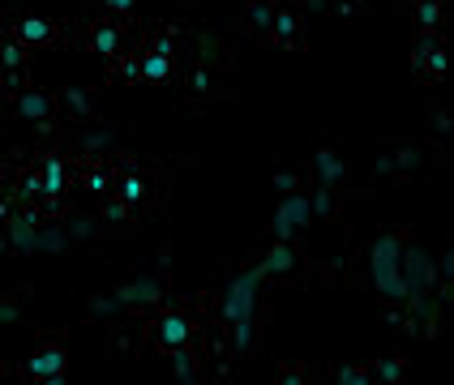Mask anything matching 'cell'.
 Segmentation results:
<instances>
[{
  "instance_id": "obj_1",
  "label": "cell",
  "mask_w": 454,
  "mask_h": 385,
  "mask_svg": "<svg viewBox=\"0 0 454 385\" xmlns=\"http://www.w3.org/2000/svg\"><path fill=\"white\" fill-rule=\"evenodd\" d=\"M262 278H266L262 266H258V270H244V274H236L232 282H227V291H223V317H227V325H232L236 351H249V347H253V313H258Z\"/></svg>"
},
{
  "instance_id": "obj_2",
  "label": "cell",
  "mask_w": 454,
  "mask_h": 385,
  "mask_svg": "<svg viewBox=\"0 0 454 385\" xmlns=\"http://www.w3.org/2000/svg\"><path fill=\"white\" fill-rule=\"evenodd\" d=\"M369 278L386 300H407V282H403V244L394 236L373 240L369 248Z\"/></svg>"
},
{
  "instance_id": "obj_3",
  "label": "cell",
  "mask_w": 454,
  "mask_h": 385,
  "mask_svg": "<svg viewBox=\"0 0 454 385\" xmlns=\"http://www.w3.org/2000/svg\"><path fill=\"white\" fill-rule=\"evenodd\" d=\"M313 219V201L309 197H300V193H287L279 201V210H274V236L279 240H292L296 231H305Z\"/></svg>"
},
{
  "instance_id": "obj_4",
  "label": "cell",
  "mask_w": 454,
  "mask_h": 385,
  "mask_svg": "<svg viewBox=\"0 0 454 385\" xmlns=\"http://www.w3.org/2000/svg\"><path fill=\"white\" fill-rule=\"evenodd\" d=\"M403 282H407V296H420L424 287H433V282H437L433 257L420 253V248H407V253H403Z\"/></svg>"
},
{
  "instance_id": "obj_5",
  "label": "cell",
  "mask_w": 454,
  "mask_h": 385,
  "mask_svg": "<svg viewBox=\"0 0 454 385\" xmlns=\"http://www.w3.org/2000/svg\"><path fill=\"white\" fill-rule=\"evenodd\" d=\"M39 381H47V377H60L65 373V351L60 347H43V351H35L31 355V364H26Z\"/></svg>"
},
{
  "instance_id": "obj_6",
  "label": "cell",
  "mask_w": 454,
  "mask_h": 385,
  "mask_svg": "<svg viewBox=\"0 0 454 385\" xmlns=\"http://www.w3.org/2000/svg\"><path fill=\"white\" fill-rule=\"evenodd\" d=\"M185 339H189V325H185V317L180 313H167L163 321H159V343L163 347H185Z\"/></svg>"
},
{
  "instance_id": "obj_7",
  "label": "cell",
  "mask_w": 454,
  "mask_h": 385,
  "mask_svg": "<svg viewBox=\"0 0 454 385\" xmlns=\"http://www.w3.org/2000/svg\"><path fill=\"white\" fill-rule=\"evenodd\" d=\"M262 270H266V274H287V270H292V248H287V240H274V248L266 253Z\"/></svg>"
},
{
  "instance_id": "obj_8",
  "label": "cell",
  "mask_w": 454,
  "mask_h": 385,
  "mask_svg": "<svg viewBox=\"0 0 454 385\" xmlns=\"http://www.w3.org/2000/svg\"><path fill=\"white\" fill-rule=\"evenodd\" d=\"M159 296V287H155V282H129V287H120L116 291V304H146V300H155Z\"/></svg>"
},
{
  "instance_id": "obj_9",
  "label": "cell",
  "mask_w": 454,
  "mask_h": 385,
  "mask_svg": "<svg viewBox=\"0 0 454 385\" xmlns=\"http://www.w3.org/2000/svg\"><path fill=\"white\" fill-rule=\"evenodd\" d=\"M317 167H321V180H339L343 176V163L335 150H317Z\"/></svg>"
},
{
  "instance_id": "obj_10",
  "label": "cell",
  "mask_w": 454,
  "mask_h": 385,
  "mask_svg": "<svg viewBox=\"0 0 454 385\" xmlns=\"http://www.w3.org/2000/svg\"><path fill=\"white\" fill-rule=\"evenodd\" d=\"M142 73L150 77V82H163V77L171 73V65H167V56H163V51H155V56H146V65H142Z\"/></svg>"
},
{
  "instance_id": "obj_11",
  "label": "cell",
  "mask_w": 454,
  "mask_h": 385,
  "mask_svg": "<svg viewBox=\"0 0 454 385\" xmlns=\"http://www.w3.org/2000/svg\"><path fill=\"white\" fill-rule=\"evenodd\" d=\"M60 185H65V167H60V163H47V167H43V193L56 197Z\"/></svg>"
},
{
  "instance_id": "obj_12",
  "label": "cell",
  "mask_w": 454,
  "mask_h": 385,
  "mask_svg": "<svg viewBox=\"0 0 454 385\" xmlns=\"http://www.w3.org/2000/svg\"><path fill=\"white\" fill-rule=\"evenodd\" d=\"M47 35H52V31H47L43 17H26V22H22V39H26V43H43Z\"/></svg>"
},
{
  "instance_id": "obj_13",
  "label": "cell",
  "mask_w": 454,
  "mask_h": 385,
  "mask_svg": "<svg viewBox=\"0 0 454 385\" xmlns=\"http://www.w3.org/2000/svg\"><path fill=\"white\" fill-rule=\"evenodd\" d=\"M22 116H26V120H43L47 116V99L43 94H22Z\"/></svg>"
},
{
  "instance_id": "obj_14",
  "label": "cell",
  "mask_w": 454,
  "mask_h": 385,
  "mask_svg": "<svg viewBox=\"0 0 454 385\" xmlns=\"http://www.w3.org/2000/svg\"><path fill=\"white\" fill-rule=\"evenodd\" d=\"M339 385H369V373L364 368H343L339 373Z\"/></svg>"
},
{
  "instance_id": "obj_15",
  "label": "cell",
  "mask_w": 454,
  "mask_h": 385,
  "mask_svg": "<svg viewBox=\"0 0 454 385\" xmlns=\"http://www.w3.org/2000/svg\"><path fill=\"white\" fill-rule=\"evenodd\" d=\"M94 47L103 51V56H108V51H116V31H99L94 35Z\"/></svg>"
},
{
  "instance_id": "obj_16",
  "label": "cell",
  "mask_w": 454,
  "mask_h": 385,
  "mask_svg": "<svg viewBox=\"0 0 454 385\" xmlns=\"http://www.w3.org/2000/svg\"><path fill=\"white\" fill-rule=\"evenodd\" d=\"M274 31H279V35H292V31H296L292 13H279V17H274Z\"/></svg>"
},
{
  "instance_id": "obj_17",
  "label": "cell",
  "mask_w": 454,
  "mask_h": 385,
  "mask_svg": "<svg viewBox=\"0 0 454 385\" xmlns=\"http://www.w3.org/2000/svg\"><path fill=\"white\" fill-rule=\"evenodd\" d=\"M124 197H129V201H137V197H142V180H137V176L124 180Z\"/></svg>"
},
{
  "instance_id": "obj_18",
  "label": "cell",
  "mask_w": 454,
  "mask_h": 385,
  "mask_svg": "<svg viewBox=\"0 0 454 385\" xmlns=\"http://www.w3.org/2000/svg\"><path fill=\"white\" fill-rule=\"evenodd\" d=\"M313 210H317V214L330 210V193H317V197H313Z\"/></svg>"
},
{
  "instance_id": "obj_19",
  "label": "cell",
  "mask_w": 454,
  "mask_h": 385,
  "mask_svg": "<svg viewBox=\"0 0 454 385\" xmlns=\"http://www.w3.org/2000/svg\"><path fill=\"white\" fill-rule=\"evenodd\" d=\"M382 377H386V381H394V377H398V364H394V359H390V364H382Z\"/></svg>"
},
{
  "instance_id": "obj_20",
  "label": "cell",
  "mask_w": 454,
  "mask_h": 385,
  "mask_svg": "<svg viewBox=\"0 0 454 385\" xmlns=\"http://www.w3.org/2000/svg\"><path fill=\"white\" fill-rule=\"evenodd\" d=\"M112 9H133V0H108Z\"/></svg>"
},
{
  "instance_id": "obj_21",
  "label": "cell",
  "mask_w": 454,
  "mask_h": 385,
  "mask_svg": "<svg viewBox=\"0 0 454 385\" xmlns=\"http://www.w3.org/2000/svg\"><path fill=\"white\" fill-rule=\"evenodd\" d=\"M43 385H69V381H65V373H60V377H47Z\"/></svg>"
},
{
  "instance_id": "obj_22",
  "label": "cell",
  "mask_w": 454,
  "mask_h": 385,
  "mask_svg": "<svg viewBox=\"0 0 454 385\" xmlns=\"http://www.w3.org/2000/svg\"><path fill=\"white\" fill-rule=\"evenodd\" d=\"M283 385H305V381H300V377H287V381H283Z\"/></svg>"
},
{
  "instance_id": "obj_23",
  "label": "cell",
  "mask_w": 454,
  "mask_h": 385,
  "mask_svg": "<svg viewBox=\"0 0 454 385\" xmlns=\"http://www.w3.org/2000/svg\"><path fill=\"white\" fill-rule=\"evenodd\" d=\"M5 214H9V205H5V201H0V219H5Z\"/></svg>"
}]
</instances>
